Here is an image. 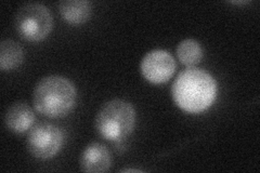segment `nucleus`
Returning a JSON list of instances; mask_svg holds the SVG:
<instances>
[{
	"label": "nucleus",
	"instance_id": "9",
	"mask_svg": "<svg viewBox=\"0 0 260 173\" xmlns=\"http://www.w3.org/2000/svg\"><path fill=\"white\" fill-rule=\"evenodd\" d=\"M59 11L68 23L79 25L90 19L92 7L87 0H64L59 4Z\"/></svg>",
	"mask_w": 260,
	"mask_h": 173
},
{
	"label": "nucleus",
	"instance_id": "5",
	"mask_svg": "<svg viewBox=\"0 0 260 173\" xmlns=\"http://www.w3.org/2000/svg\"><path fill=\"white\" fill-rule=\"evenodd\" d=\"M64 141L63 131L52 123H39L30 130L27 146L39 159H49L59 153Z\"/></svg>",
	"mask_w": 260,
	"mask_h": 173
},
{
	"label": "nucleus",
	"instance_id": "11",
	"mask_svg": "<svg viewBox=\"0 0 260 173\" xmlns=\"http://www.w3.org/2000/svg\"><path fill=\"white\" fill-rule=\"evenodd\" d=\"M177 55L182 64L193 66L203 59V49L197 40L185 39L179 44Z\"/></svg>",
	"mask_w": 260,
	"mask_h": 173
},
{
	"label": "nucleus",
	"instance_id": "2",
	"mask_svg": "<svg viewBox=\"0 0 260 173\" xmlns=\"http://www.w3.org/2000/svg\"><path fill=\"white\" fill-rule=\"evenodd\" d=\"M35 109L49 118H61L69 115L76 103V89L62 76H48L40 80L32 97Z\"/></svg>",
	"mask_w": 260,
	"mask_h": 173
},
{
	"label": "nucleus",
	"instance_id": "4",
	"mask_svg": "<svg viewBox=\"0 0 260 173\" xmlns=\"http://www.w3.org/2000/svg\"><path fill=\"white\" fill-rule=\"evenodd\" d=\"M14 27L22 39L37 43L50 34L53 27V19L46 6L27 4L22 6L16 12Z\"/></svg>",
	"mask_w": 260,
	"mask_h": 173
},
{
	"label": "nucleus",
	"instance_id": "10",
	"mask_svg": "<svg viewBox=\"0 0 260 173\" xmlns=\"http://www.w3.org/2000/svg\"><path fill=\"white\" fill-rule=\"evenodd\" d=\"M23 50L14 40L7 39L0 45V67L4 72H10L19 67L23 62Z\"/></svg>",
	"mask_w": 260,
	"mask_h": 173
},
{
	"label": "nucleus",
	"instance_id": "13",
	"mask_svg": "<svg viewBox=\"0 0 260 173\" xmlns=\"http://www.w3.org/2000/svg\"><path fill=\"white\" fill-rule=\"evenodd\" d=\"M232 4H234V5H244V4H247V2H232Z\"/></svg>",
	"mask_w": 260,
	"mask_h": 173
},
{
	"label": "nucleus",
	"instance_id": "6",
	"mask_svg": "<svg viewBox=\"0 0 260 173\" xmlns=\"http://www.w3.org/2000/svg\"><path fill=\"white\" fill-rule=\"evenodd\" d=\"M176 61L165 50H153L141 62V72L146 80L153 84H164L176 72Z\"/></svg>",
	"mask_w": 260,
	"mask_h": 173
},
{
	"label": "nucleus",
	"instance_id": "1",
	"mask_svg": "<svg viewBox=\"0 0 260 173\" xmlns=\"http://www.w3.org/2000/svg\"><path fill=\"white\" fill-rule=\"evenodd\" d=\"M172 94L176 104L188 113H201L213 104L217 95V82L209 73L191 67L179 74Z\"/></svg>",
	"mask_w": 260,
	"mask_h": 173
},
{
	"label": "nucleus",
	"instance_id": "12",
	"mask_svg": "<svg viewBox=\"0 0 260 173\" xmlns=\"http://www.w3.org/2000/svg\"><path fill=\"white\" fill-rule=\"evenodd\" d=\"M121 172H142V170H139V169H125V170H121Z\"/></svg>",
	"mask_w": 260,
	"mask_h": 173
},
{
	"label": "nucleus",
	"instance_id": "3",
	"mask_svg": "<svg viewBox=\"0 0 260 173\" xmlns=\"http://www.w3.org/2000/svg\"><path fill=\"white\" fill-rule=\"evenodd\" d=\"M136 122V111L127 101L112 100L105 103L98 112L95 128L109 141H121L133 132Z\"/></svg>",
	"mask_w": 260,
	"mask_h": 173
},
{
	"label": "nucleus",
	"instance_id": "8",
	"mask_svg": "<svg viewBox=\"0 0 260 173\" xmlns=\"http://www.w3.org/2000/svg\"><path fill=\"white\" fill-rule=\"evenodd\" d=\"M35 121V114L25 102L14 103L6 113L5 122L14 133H24Z\"/></svg>",
	"mask_w": 260,
	"mask_h": 173
},
{
	"label": "nucleus",
	"instance_id": "7",
	"mask_svg": "<svg viewBox=\"0 0 260 173\" xmlns=\"http://www.w3.org/2000/svg\"><path fill=\"white\" fill-rule=\"evenodd\" d=\"M111 154L101 143L89 144L81 155V170L89 173H100L108 171L111 167Z\"/></svg>",
	"mask_w": 260,
	"mask_h": 173
}]
</instances>
